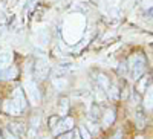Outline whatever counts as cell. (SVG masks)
I'll use <instances>...</instances> for the list:
<instances>
[{
  "label": "cell",
  "instance_id": "obj_20",
  "mask_svg": "<svg viewBox=\"0 0 153 139\" xmlns=\"http://www.w3.org/2000/svg\"><path fill=\"white\" fill-rule=\"evenodd\" d=\"M61 121H63V124H65L66 130H71V129L74 127V119H72V118H69V116H65V118H63Z\"/></svg>",
  "mask_w": 153,
  "mask_h": 139
},
{
  "label": "cell",
  "instance_id": "obj_33",
  "mask_svg": "<svg viewBox=\"0 0 153 139\" xmlns=\"http://www.w3.org/2000/svg\"><path fill=\"white\" fill-rule=\"evenodd\" d=\"M0 139H2V136H0Z\"/></svg>",
  "mask_w": 153,
  "mask_h": 139
},
{
  "label": "cell",
  "instance_id": "obj_23",
  "mask_svg": "<svg viewBox=\"0 0 153 139\" xmlns=\"http://www.w3.org/2000/svg\"><path fill=\"white\" fill-rule=\"evenodd\" d=\"M3 139H19V136L14 135L11 130H5L3 132Z\"/></svg>",
  "mask_w": 153,
  "mask_h": 139
},
{
  "label": "cell",
  "instance_id": "obj_1",
  "mask_svg": "<svg viewBox=\"0 0 153 139\" xmlns=\"http://www.w3.org/2000/svg\"><path fill=\"white\" fill-rule=\"evenodd\" d=\"M147 67V60L143 54H135L130 57L129 63H127V70L130 73V78L136 81L138 78H141Z\"/></svg>",
  "mask_w": 153,
  "mask_h": 139
},
{
  "label": "cell",
  "instance_id": "obj_4",
  "mask_svg": "<svg viewBox=\"0 0 153 139\" xmlns=\"http://www.w3.org/2000/svg\"><path fill=\"white\" fill-rule=\"evenodd\" d=\"M11 101L16 104V107H17L20 112H23V110L28 109V101H26V98H25V93H23V90L20 89V87H17V89L14 90Z\"/></svg>",
  "mask_w": 153,
  "mask_h": 139
},
{
  "label": "cell",
  "instance_id": "obj_31",
  "mask_svg": "<svg viewBox=\"0 0 153 139\" xmlns=\"http://www.w3.org/2000/svg\"><path fill=\"white\" fill-rule=\"evenodd\" d=\"M42 139H49V138H48V136H45V138H42Z\"/></svg>",
  "mask_w": 153,
  "mask_h": 139
},
{
  "label": "cell",
  "instance_id": "obj_22",
  "mask_svg": "<svg viewBox=\"0 0 153 139\" xmlns=\"http://www.w3.org/2000/svg\"><path fill=\"white\" fill-rule=\"evenodd\" d=\"M60 119H61V118H60L58 115H55V116H51V118H49V127H51V129H54L55 125L58 124V121H60Z\"/></svg>",
  "mask_w": 153,
  "mask_h": 139
},
{
  "label": "cell",
  "instance_id": "obj_5",
  "mask_svg": "<svg viewBox=\"0 0 153 139\" xmlns=\"http://www.w3.org/2000/svg\"><path fill=\"white\" fill-rule=\"evenodd\" d=\"M17 75H19V70L16 66H8L0 70V80H14L17 78Z\"/></svg>",
  "mask_w": 153,
  "mask_h": 139
},
{
  "label": "cell",
  "instance_id": "obj_11",
  "mask_svg": "<svg viewBox=\"0 0 153 139\" xmlns=\"http://www.w3.org/2000/svg\"><path fill=\"white\" fill-rule=\"evenodd\" d=\"M115 122V112L113 110H106L103 115V125L104 127H110V125Z\"/></svg>",
  "mask_w": 153,
  "mask_h": 139
},
{
  "label": "cell",
  "instance_id": "obj_27",
  "mask_svg": "<svg viewBox=\"0 0 153 139\" xmlns=\"http://www.w3.org/2000/svg\"><path fill=\"white\" fill-rule=\"evenodd\" d=\"M3 32H5V24H0V37L3 35Z\"/></svg>",
  "mask_w": 153,
  "mask_h": 139
},
{
  "label": "cell",
  "instance_id": "obj_24",
  "mask_svg": "<svg viewBox=\"0 0 153 139\" xmlns=\"http://www.w3.org/2000/svg\"><path fill=\"white\" fill-rule=\"evenodd\" d=\"M118 73L120 75H126L127 73V63H120V67H118Z\"/></svg>",
  "mask_w": 153,
  "mask_h": 139
},
{
  "label": "cell",
  "instance_id": "obj_9",
  "mask_svg": "<svg viewBox=\"0 0 153 139\" xmlns=\"http://www.w3.org/2000/svg\"><path fill=\"white\" fill-rule=\"evenodd\" d=\"M138 86H136V92L141 95V93H146L147 90V84H150V77H141L138 78Z\"/></svg>",
  "mask_w": 153,
  "mask_h": 139
},
{
  "label": "cell",
  "instance_id": "obj_18",
  "mask_svg": "<svg viewBox=\"0 0 153 139\" xmlns=\"http://www.w3.org/2000/svg\"><path fill=\"white\" fill-rule=\"evenodd\" d=\"M86 129L89 130V133H91V135L98 133V124H97V121H94V119H87V127H86Z\"/></svg>",
  "mask_w": 153,
  "mask_h": 139
},
{
  "label": "cell",
  "instance_id": "obj_21",
  "mask_svg": "<svg viewBox=\"0 0 153 139\" xmlns=\"http://www.w3.org/2000/svg\"><path fill=\"white\" fill-rule=\"evenodd\" d=\"M31 127L32 129H38V127H40V116H38V115H34L31 118Z\"/></svg>",
  "mask_w": 153,
  "mask_h": 139
},
{
  "label": "cell",
  "instance_id": "obj_15",
  "mask_svg": "<svg viewBox=\"0 0 153 139\" xmlns=\"http://www.w3.org/2000/svg\"><path fill=\"white\" fill-rule=\"evenodd\" d=\"M107 96L112 99H118L120 98V89L117 84H110L109 89H107Z\"/></svg>",
  "mask_w": 153,
  "mask_h": 139
},
{
  "label": "cell",
  "instance_id": "obj_19",
  "mask_svg": "<svg viewBox=\"0 0 153 139\" xmlns=\"http://www.w3.org/2000/svg\"><path fill=\"white\" fill-rule=\"evenodd\" d=\"M78 133H80L81 139H92V135L89 133V130L86 129V125H80V127H78Z\"/></svg>",
  "mask_w": 153,
  "mask_h": 139
},
{
  "label": "cell",
  "instance_id": "obj_12",
  "mask_svg": "<svg viewBox=\"0 0 153 139\" xmlns=\"http://www.w3.org/2000/svg\"><path fill=\"white\" fill-rule=\"evenodd\" d=\"M135 121H136L138 129H144V125H146V115H144V110L143 109H136Z\"/></svg>",
  "mask_w": 153,
  "mask_h": 139
},
{
  "label": "cell",
  "instance_id": "obj_2",
  "mask_svg": "<svg viewBox=\"0 0 153 139\" xmlns=\"http://www.w3.org/2000/svg\"><path fill=\"white\" fill-rule=\"evenodd\" d=\"M25 87V92H26L28 95V99H29V103L37 106L38 103H40V90H38V87H37V83L32 81V80H26L23 84Z\"/></svg>",
  "mask_w": 153,
  "mask_h": 139
},
{
  "label": "cell",
  "instance_id": "obj_14",
  "mask_svg": "<svg viewBox=\"0 0 153 139\" xmlns=\"http://www.w3.org/2000/svg\"><path fill=\"white\" fill-rule=\"evenodd\" d=\"M11 129H12V133L14 135H26V127L22 124V122H12L11 124Z\"/></svg>",
  "mask_w": 153,
  "mask_h": 139
},
{
  "label": "cell",
  "instance_id": "obj_16",
  "mask_svg": "<svg viewBox=\"0 0 153 139\" xmlns=\"http://www.w3.org/2000/svg\"><path fill=\"white\" fill-rule=\"evenodd\" d=\"M98 118H100V107L97 104H92L91 106V112H89V119L97 121Z\"/></svg>",
  "mask_w": 153,
  "mask_h": 139
},
{
  "label": "cell",
  "instance_id": "obj_13",
  "mask_svg": "<svg viewBox=\"0 0 153 139\" xmlns=\"http://www.w3.org/2000/svg\"><path fill=\"white\" fill-rule=\"evenodd\" d=\"M52 83H54V86L57 87L58 90H65L66 87L69 86L68 80H66V78H63V77H54V78H52Z\"/></svg>",
  "mask_w": 153,
  "mask_h": 139
},
{
  "label": "cell",
  "instance_id": "obj_26",
  "mask_svg": "<svg viewBox=\"0 0 153 139\" xmlns=\"http://www.w3.org/2000/svg\"><path fill=\"white\" fill-rule=\"evenodd\" d=\"M74 95H75V96H84V98H86V96H89V92H87V90H86V92H80V90H78V92H75Z\"/></svg>",
  "mask_w": 153,
  "mask_h": 139
},
{
  "label": "cell",
  "instance_id": "obj_10",
  "mask_svg": "<svg viewBox=\"0 0 153 139\" xmlns=\"http://www.w3.org/2000/svg\"><path fill=\"white\" fill-rule=\"evenodd\" d=\"M12 63V52H3L0 54V70L8 67Z\"/></svg>",
  "mask_w": 153,
  "mask_h": 139
},
{
  "label": "cell",
  "instance_id": "obj_29",
  "mask_svg": "<svg viewBox=\"0 0 153 139\" xmlns=\"http://www.w3.org/2000/svg\"><path fill=\"white\" fill-rule=\"evenodd\" d=\"M92 2H94L95 5H98V3H100V0H92Z\"/></svg>",
  "mask_w": 153,
  "mask_h": 139
},
{
  "label": "cell",
  "instance_id": "obj_30",
  "mask_svg": "<svg viewBox=\"0 0 153 139\" xmlns=\"http://www.w3.org/2000/svg\"><path fill=\"white\" fill-rule=\"evenodd\" d=\"M135 139H144L143 136H138V138H135Z\"/></svg>",
  "mask_w": 153,
  "mask_h": 139
},
{
  "label": "cell",
  "instance_id": "obj_32",
  "mask_svg": "<svg viewBox=\"0 0 153 139\" xmlns=\"http://www.w3.org/2000/svg\"><path fill=\"white\" fill-rule=\"evenodd\" d=\"M138 2H141V0H138Z\"/></svg>",
  "mask_w": 153,
  "mask_h": 139
},
{
  "label": "cell",
  "instance_id": "obj_3",
  "mask_svg": "<svg viewBox=\"0 0 153 139\" xmlns=\"http://www.w3.org/2000/svg\"><path fill=\"white\" fill-rule=\"evenodd\" d=\"M51 72V66L49 61L46 58H37L34 63V73L38 80H46L48 75Z\"/></svg>",
  "mask_w": 153,
  "mask_h": 139
},
{
  "label": "cell",
  "instance_id": "obj_17",
  "mask_svg": "<svg viewBox=\"0 0 153 139\" xmlns=\"http://www.w3.org/2000/svg\"><path fill=\"white\" fill-rule=\"evenodd\" d=\"M144 107H146V110H152V87L149 86V89H147V95H146V98H144Z\"/></svg>",
  "mask_w": 153,
  "mask_h": 139
},
{
  "label": "cell",
  "instance_id": "obj_25",
  "mask_svg": "<svg viewBox=\"0 0 153 139\" xmlns=\"http://www.w3.org/2000/svg\"><path fill=\"white\" fill-rule=\"evenodd\" d=\"M74 138V135L68 130V132H63V133H60L58 135V139H72Z\"/></svg>",
  "mask_w": 153,
  "mask_h": 139
},
{
  "label": "cell",
  "instance_id": "obj_28",
  "mask_svg": "<svg viewBox=\"0 0 153 139\" xmlns=\"http://www.w3.org/2000/svg\"><path fill=\"white\" fill-rule=\"evenodd\" d=\"M75 139H81V138H80V133H78V130L75 132Z\"/></svg>",
  "mask_w": 153,
  "mask_h": 139
},
{
  "label": "cell",
  "instance_id": "obj_8",
  "mask_svg": "<svg viewBox=\"0 0 153 139\" xmlns=\"http://www.w3.org/2000/svg\"><path fill=\"white\" fill-rule=\"evenodd\" d=\"M3 110H5L6 113H9V115H12V116H17V115H20V113H22L11 99H6L5 103H3Z\"/></svg>",
  "mask_w": 153,
  "mask_h": 139
},
{
  "label": "cell",
  "instance_id": "obj_6",
  "mask_svg": "<svg viewBox=\"0 0 153 139\" xmlns=\"http://www.w3.org/2000/svg\"><path fill=\"white\" fill-rule=\"evenodd\" d=\"M95 81H97V86L101 87V89H103V90L107 93V89H109V86H110V80H109L107 75L98 72V73L95 75Z\"/></svg>",
  "mask_w": 153,
  "mask_h": 139
},
{
  "label": "cell",
  "instance_id": "obj_7",
  "mask_svg": "<svg viewBox=\"0 0 153 139\" xmlns=\"http://www.w3.org/2000/svg\"><path fill=\"white\" fill-rule=\"evenodd\" d=\"M58 110H60V118H65L66 115H68V112H69V98H66V96H63V98H60V101H58Z\"/></svg>",
  "mask_w": 153,
  "mask_h": 139
}]
</instances>
